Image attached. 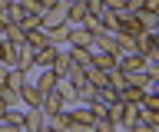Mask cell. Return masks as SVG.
Instances as JSON below:
<instances>
[{
    "label": "cell",
    "mask_w": 159,
    "mask_h": 132,
    "mask_svg": "<svg viewBox=\"0 0 159 132\" xmlns=\"http://www.w3.org/2000/svg\"><path fill=\"white\" fill-rule=\"evenodd\" d=\"M40 99H43V92L37 89V83L30 79H23V86H20V102H23V109H27V106H40Z\"/></svg>",
    "instance_id": "cell-6"
},
{
    "label": "cell",
    "mask_w": 159,
    "mask_h": 132,
    "mask_svg": "<svg viewBox=\"0 0 159 132\" xmlns=\"http://www.w3.org/2000/svg\"><path fill=\"white\" fill-rule=\"evenodd\" d=\"M0 36H3L7 43H23V36H27V33H23V27H20V23H7Z\"/></svg>",
    "instance_id": "cell-15"
},
{
    "label": "cell",
    "mask_w": 159,
    "mask_h": 132,
    "mask_svg": "<svg viewBox=\"0 0 159 132\" xmlns=\"http://www.w3.org/2000/svg\"><path fill=\"white\" fill-rule=\"evenodd\" d=\"M3 20L7 23H20L23 20V3H20V0H10V7L3 10Z\"/></svg>",
    "instance_id": "cell-16"
},
{
    "label": "cell",
    "mask_w": 159,
    "mask_h": 132,
    "mask_svg": "<svg viewBox=\"0 0 159 132\" xmlns=\"http://www.w3.org/2000/svg\"><path fill=\"white\" fill-rule=\"evenodd\" d=\"M66 102H63V96H60L57 89H50V92H43V99H40V109H43V116H53L57 109H63Z\"/></svg>",
    "instance_id": "cell-8"
},
{
    "label": "cell",
    "mask_w": 159,
    "mask_h": 132,
    "mask_svg": "<svg viewBox=\"0 0 159 132\" xmlns=\"http://www.w3.org/2000/svg\"><path fill=\"white\" fill-rule=\"evenodd\" d=\"M47 129H73V119H70V109H57L53 116H47Z\"/></svg>",
    "instance_id": "cell-10"
},
{
    "label": "cell",
    "mask_w": 159,
    "mask_h": 132,
    "mask_svg": "<svg viewBox=\"0 0 159 132\" xmlns=\"http://www.w3.org/2000/svg\"><path fill=\"white\" fill-rule=\"evenodd\" d=\"M73 53V63H76L80 70H89L93 66V50H70Z\"/></svg>",
    "instance_id": "cell-17"
},
{
    "label": "cell",
    "mask_w": 159,
    "mask_h": 132,
    "mask_svg": "<svg viewBox=\"0 0 159 132\" xmlns=\"http://www.w3.org/2000/svg\"><path fill=\"white\" fill-rule=\"evenodd\" d=\"M116 70L123 73V76L143 70V53H123V56H116Z\"/></svg>",
    "instance_id": "cell-7"
},
{
    "label": "cell",
    "mask_w": 159,
    "mask_h": 132,
    "mask_svg": "<svg viewBox=\"0 0 159 132\" xmlns=\"http://www.w3.org/2000/svg\"><path fill=\"white\" fill-rule=\"evenodd\" d=\"M7 50H10V43L3 40V36H0V63H3V56H7Z\"/></svg>",
    "instance_id": "cell-20"
},
{
    "label": "cell",
    "mask_w": 159,
    "mask_h": 132,
    "mask_svg": "<svg viewBox=\"0 0 159 132\" xmlns=\"http://www.w3.org/2000/svg\"><path fill=\"white\" fill-rule=\"evenodd\" d=\"M20 129H23V106H7L0 119V132H20Z\"/></svg>",
    "instance_id": "cell-3"
},
{
    "label": "cell",
    "mask_w": 159,
    "mask_h": 132,
    "mask_svg": "<svg viewBox=\"0 0 159 132\" xmlns=\"http://www.w3.org/2000/svg\"><path fill=\"white\" fill-rule=\"evenodd\" d=\"M60 3H73V0H60Z\"/></svg>",
    "instance_id": "cell-22"
},
{
    "label": "cell",
    "mask_w": 159,
    "mask_h": 132,
    "mask_svg": "<svg viewBox=\"0 0 159 132\" xmlns=\"http://www.w3.org/2000/svg\"><path fill=\"white\" fill-rule=\"evenodd\" d=\"M70 119H73V129H89V126H93V119H96V116H93V112H89V102H76V106H73V109H70Z\"/></svg>",
    "instance_id": "cell-4"
},
{
    "label": "cell",
    "mask_w": 159,
    "mask_h": 132,
    "mask_svg": "<svg viewBox=\"0 0 159 132\" xmlns=\"http://www.w3.org/2000/svg\"><path fill=\"white\" fill-rule=\"evenodd\" d=\"M86 0H73V3H66V23H83V17H86Z\"/></svg>",
    "instance_id": "cell-11"
},
{
    "label": "cell",
    "mask_w": 159,
    "mask_h": 132,
    "mask_svg": "<svg viewBox=\"0 0 159 132\" xmlns=\"http://www.w3.org/2000/svg\"><path fill=\"white\" fill-rule=\"evenodd\" d=\"M70 50H89L93 46V33L83 27V23H76V27H70V40H66Z\"/></svg>",
    "instance_id": "cell-1"
},
{
    "label": "cell",
    "mask_w": 159,
    "mask_h": 132,
    "mask_svg": "<svg viewBox=\"0 0 159 132\" xmlns=\"http://www.w3.org/2000/svg\"><path fill=\"white\" fill-rule=\"evenodd\" d=\"M23 40L30 43V46H33V50H40V46H47V30H43V27H33V30H27V36H23Z\"/></svg>",
    "instance_id": "cell-14"
},
{
    "label": "cell",
    "mask_w": 159,
    "mask_h": 132,
    "mask_svg": "<svg viewBox=\"0 0 159 132\" xmlns=\"http://www.w3.org/2000/svg\"><path fill=\"white\" fill-rule=\"evenodd\" d=\"M136 20H139V27H143V30H149V33H159V13H152V10H143V7H139V10H136Z\"/></svg>",
    "instance_id": "cell-12"
},
{
    "label": "cell",
    "mask_w": 159,
    "mask_h": 132,
    "mask_svg": "<svg viewBox=\"0 0 159 132\" xmlns=\"http://www.w3.org/2000/svg\"><path fill=\"white\" fill-rule=\"evenodd\" d=\"M70 27H73V23H57V27H50L47 30V40L53 43V46H66V40H70Z\"/></svg>",
    "instance_id": "cell-9"
},
{
    "label": "cell",
    "mask_w": 159,
    "mask_h": 132,
    "mask_svg": "<svg viewBox=\"0 0 159 132\" xmlns=\"http://www.w3.org/2000/svg\"><path fill=\"white\" fill-rule=\"evenodd\" d=\"M23 129L27 132H43L47 129V116H43L40 106H27L23 109Z\"/></svg>",
    "instance_id": "cell-2"
},
{
    "label": "cell",
    "mask_w": 159,
    "mask_h": 132,
    "mask_svg": "<svg viewBox=\"0 0 159 132\" xmlns=\"http://www.w3.org/2000/svg\"><path fill=\"white\" fill-rule=\"evenodd\" d=\"M70 66H73V53H70V46H57V56H53V63H50V70L57 73V76H66Z\"/></svg>",
    "instance_id": "cell-5"
},
{
    "label": "cell",
    "mask_w": 159,
    "mask_h": 132,
    "mask_svg": "<svg viewBox=\"0 0 159 132\" xmlns=\"http://www.w3.org/2000/svg\"><path fill=\"white\" fill-rule=\"evenodd\" d=\"M3 27H7V20H3V13H0V33H3Z\"/></svg>",
    "instance_id": "cell-21"
},
{
    "label": "cell",
    "mask_w": 159,
    "mask_h": 132,
    "mask_svg": "<svg viewBox=\"0 0 159 132\" xmlns=\"http://www.w3.org/2000/svg\"><path fill=\"white\" fill-rule=\"evenodd\" d=\"M143 10H152V13H159V0H143Z\"/></svg>",
    "instance_id": "cell-19"
},
{
    "label": "cell",
    "mask_w": 159,
    "mask_h": 132,
    "mask_svg": "<svg viewBox=\"0 0 159 132\" xmlns=\"http://www.w3.org/2000/svg\"><path fill=\"white\" fill-rule=\"evenodd\" d=\"M33 83H37V89H40V92H50L53 86H57V73L50 70V66H40V76H37Z\"/></svg>",
    "instance_id": "cell-13"
},
{
    "label": "cell",
    "mask_w": 159,
    "mask_h": 132,
    "mask_svg": "<svg viewBox=\"0 0 159 132\" xmlns=\"http://www.w3.org/2000/svg\"><path fill=\"white\" fill-rule=\"evenodd\" d=\"M20 3H23V13H33V17H43V10H47L43 0H20Z\"/></svg>",
    "instance_id": "cell-18"
}]
</instances>
